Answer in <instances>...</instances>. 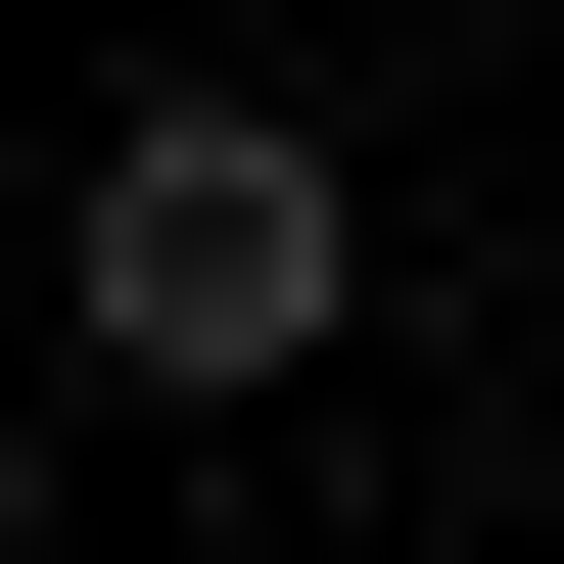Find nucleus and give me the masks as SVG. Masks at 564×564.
I'll return each mask as SVG.
<instances>
[{
	"label": "nucleus",
	"instance_id": "obj_1",
	"mask_svg": "<svg viewBox=\"0 0 564 564\" xmlns=\"http://www.w3.org/2000/svg\"><path fill=\"white\" fill-rule=\"evenodd\" d=\"M47 329H95L141 423H282V377H329V329H377V188H329V141H282V95H141L95 188H47Z\"/></svg>",
	"mask_w": 564,
	"mask_h": 564
}]
</instances>
